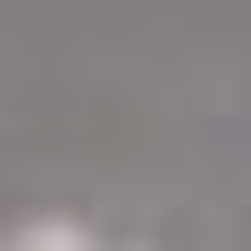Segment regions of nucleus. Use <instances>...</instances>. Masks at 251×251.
<instances>
[{
  "instance_id": "obj_1",
  "label": "nucleus",
  "mask_w": 251,
  "mask_h": 251,
  "mask_svg": "<svg viewBox=\"0 0 251 251\" xmlns=\"http://www.w3.org/2000/svg\"><path fill=\"white\" fill-rule=\"evenodd\" d=\"M0 251H114V240L80 228V217H12V228H0Z\"/></svg>"
},
{
  "instance_id": "obj_2",
  "label": "nucleus",
  "mask_w": 251,
  "mask_h": 251,
  "mask_svg": "<svg viewBox=\"0 0 251 251\" xmlns=\"http://www.w3.org/2000/svg\"><path fill=\"white\" fill-rule=\"evenodd\" d=\"M114 251H126V240H114Z\"/></svg>"
}]
</instances>
